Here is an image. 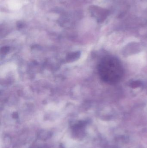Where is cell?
I'll list each match as a JSON object with an SVG mask.
<instances>
[{
  "label": "cell",
  "mask_w": 147,
  "mask_h": 148,
  "mask_svg": "<svg viewBox=\"0 0 147 148\" xmlns=\"http://www.w3.org/2000/svg\"><path fill=\"white\" fill-rule=\"evenodd\" d=\"M102 80L109 84L118 82L122 78L123 69L120 61L114 57L106 56L101 61L98 66Z\"/></svg>",
  "instance_id": "6da1fadb"
},
{
  "label": "cell",
  "mask_w": 147,
  "mask_h": 148,
  "mask_svg": "<svg viewBox=\"0 0 147 148\" xmlns=\"http://www.w3.org/2000/svg\"><path fill=\"white\" fill-rule=\"evenodd\" d=\"M91 13L99 21H104L108 15V11L97 6H93L90 9Z\"/></svg>",
  "instance_id": "7a4b0ae2"
},
{
  "label": "cell",
  "mask_w": 147,
  "mask_h": 148,
  "mask_svg": "<svg viewBox=\"0 0 147 148\" xmlns=\"http://www.w3.org/2000/svg\"><path fill=\"white\" fill-rule=\"evenodd\" d=\"M131 85H132V87H133V88H135V87H138V86H139L140 85V82H133V83L131 84Z\"/></svg>",
  "instance_id": "3957f363"
}]
</instances>
